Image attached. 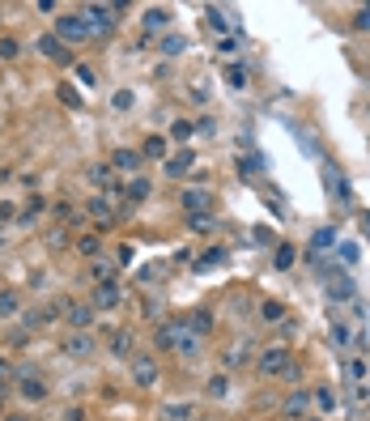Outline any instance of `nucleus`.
<instances>
[{
	"label": "nucleus",
	"instance_id": "f257e3e1",
	"mask_svg": "<svg viewBox=\"0 0 370 421\" xmlns=\"http://www.w3.org/2000/svg\"><path fill=\"white\" fill-rule=\"evenodd\" d=\"M52 34H56V39H60L64 47H68V43H85V39H90L85 13H81V9H72V13H60V17H56V30H52Z\"/></svg>",
	"mask_w": 370,
	"mask_h": 421
},
{
	"label": "nucleus",
	"instance_id": "f03ea898",
	"mask_svg": "<svg viewBox=\"0 0 370 421\" xmlns=\"http://www.w3.org/2000/svg\"><path fill=\"white\" fill-rule=\"evenodd\" d=\"M256 366H260V375H264V379L294 375V358H289V349H285V345H273V349H264Z\"/></svg>",
	"mask_w": 370,
	"mask_h": 421
},
{
	"label": "nucleus",
	"instance_id": "7ed1b4c3",
	"mask_svg": "<svg viewBox=\"0 0 370 421\" xmlns=\"http://www.w3.org/2000/svg\"><path fill=\"white\" fill-rule=\"evenodd\" d=\"M205 349V336H196L183 319H175V340H170V353H179V358H201Z\"/></svg>",
	"mask_w": 370,
	"mask_h": 421
},
{
	"label": "nucleus",
	"instance_id": "20e7f679",
	"mask_svg": "<svg viewBox=\"0 0 370 421\" xmlns=\"http://www.w3.org/2000/svg\"><path fill=\"white\" fill-rule=\"evenodd\" d=\"M81 13H85L90 39H94V34H111V30H115V17H111V13H115V5H85Z\"/></svg>",
	"mask_w": 370,
	"mask_h": 421
},
{
	"label": "nucleus",
	"instance_id": "39448f33",
	"mask_svg": "<svg viewBox=\"0 0 370 421\" xmlns=\"http://www.w3.org/2000/svg\"><path fill=\"white\" fill-rule=\"evenodd\" d=\"M94 319H98V311H94L90 302H64V324H68L72 332H90Z\"/></svg>",
	"mask_w": 370,
	"mask_h": 421
},
{
	"label": "nucleus",
	"instance_id": "423d86ee",
	"mask_svg": "<svg viewBox=\"0 0 370 421\" xmlns=\"http://www.w3.org/2000/svg\"><path fill=\"white\" fill-rule=\"evenodd\" d=\"M119 302H123V289H119L115 281H98L94 294H90V307H94V311H115Z\"/></svg>",
	"mask_w": 370,
	"mask_h": 421
},
{
	"label": "nucleus",
	"instance_id": "0eeeda50",
	"mask_svg": "<svg viewBox=\"0 0 370 421\" xmlns=\"http://www.w3.org/2000/svg\"><path fill=\"white\" fill-rule=\"evenodd\" d=\"M94 353H98V340H94L90 332H68V336H64V358L85 362V358H94Z\"/></svg>",
	"mask_w": 370,
	"mask_h": 421
},
{
	"label": "nucleus",
	"instance_id": "6e6552de",
	"mask_svg": "<svg viewBox=\"0 0 370 421\" xmlns=\"http://www.w3.org/2000/svg\"><path fill=\"white\" fill-rule=\"evenodd\" d=\"M132 383H136V387H154V383H158V358L132 353Z\"/></svg>",
	"mask_w": 370,
	"mask_h": 421
},
{
	"label": "nucleus",
	"instance_id": "1a4fd4ad",
	"mask_svg": "<svg viewBox=\"0 0 370 421\" xmlns=\"http://www.w3.org/2000/svg\"><path fill=\"white\" fill-rule=\"evenodd\" d=\"M17 396L26 404H43L47 400V383L39 379V375H17Z\"/></svg>",
	"mask_w": 370,
	"mask_h": 421
},
{
	"label": "nucleus",
	"instance_id": "9d476101",
	"mask_svg": "<svg viewBox=\"0 0 370 421\" xmlns=\"http://www.w3.org/2000/svg\"><path fill=\"white\" fill-rule=\"evenodd\" d=\"M85 213H90V221L98 230H107V226H115V205L107 201V196H94V201L85 205Z\"/></svg>",
	"mask_w": 370,
	"mask_h": 421
},
{
	"label": "nucleus",
	"instance_id": "9b49d317",
	"mask_svg": "<svg viewBox=\"0 0 370 421\" xmlns=\"http://www.w3.org/2000/svg\"><path fill=\"white\" fill-rule=\"evenodd\" d=\"M324 277H328V298L332 302H353V281L349 277H340L336 268H324Z\"/></svg>",
	"mask_w": 370,
	"mask_h": 421
},
{
	"label": "nucleus",
	"instance_id": "f8f14e48",
	"mask_svg": "<svg viewBox=\"0 0 370 421\" xmlns=\"http://www.w3.org/2000/svg\"><path fill=\"white\" fill-rule=\"evenodd\" d=\"M209 205H213V192L209 187H187L183 192V209L187 213H209Z\"/></svg>",
	"mask_w": 370,
	"mask_h": 421
},
{
	"label": "nucleus",
	"instance_id": "ddd939ff",
	"mask_svg": "<svg viewBox=\"0 0 370 421\" xmlns=\"http://www.w3.org/2000/svg\"><path fill=\"white\" fill-rule=\"evenodd\" d=\"M307 409H311V391H289V396H285V417H289V421H302Z\"/></svg>",
	"mask_w": 370,
	"mask_h": 421
},
{
	"label": "nucleus",
	"instance_id": "4468645a",
	"mask_svg": "<svg viewBox=\"0 0 370 421\" xmlns=\"http://www.w3.org/2000/svg\"><path fill=\"white\" fill-rule=\"evenodd\" d=\"M34 47H39V52H43L47 60H68V47H64L56 34H39V43H34Z\"/></svg>",
	"mask_w": 370,
	"mask_h": 421
},
{
	"label": "nucleus",
	"instance_id": "2eb2a0df",
	"mask_svg": "<svg viewBox=\"0 0 370 421\" xmlns=\"http://www.w3.org/2000/svg\"><path fill=\"white\" fill-rule=\"evenodd\" d=\"M21 315V294L17 289H0V319Z\"/></svg>",
	"mask_w": 370,
	"mask_h": 421
},
{
	"label": "nucleus",
	"instance_id": "dca6fc26",
	"mask_svg": "<svg viewBox=\"0 0 370 421\" xmlns=\"http://www.w3.org/2000/svg\"><path fill=\"white\" fill-rule=\"evenodd\" d=\"M141 158H145V154H136V150H115V154H111V170H136Z\"/></svg>",
	"mask_w": 370,
	"mask_h": 421
},
{
	"label": "nucleus",
	"instance_id": "f3484780",
	"mask_svg": "<svg viewBox=\"0 0 370 421\" xmlns=\"http://www.w3.org/2000/svg\"><path fill=\"white\" fill-rule=\"evenodd\" d=\"M192 166H196V154L183 150V154H175V158H166V175H187Z\"/></svg>",
	"mask_w": 370,
	"mask_h": 421
},
{
	"label": "nucleus",
	"instance_id": "a211bd4d",
	"mask_svg": "<svg viewBox=\"0 0 370 421\" xmlns=\"http://www.w3.org/2000/svg\"><path fill=\"white\" fill-rule=\"evenodd\" d=\"M111 175H115V170H111V166H98V162L85 170V179H90L94 187H103V192H115V187H111Z\"/></svg>",
	"mask_w": 370,
	"mask_h": 421
},
{
	"label": "nucleus",
	"instance_id": "6ab92c4d",
	"mask_svg": "<svg viewBox=\"0 0 370 421\" xmlns=\"http://www.w3.org/2000/svg\"><path fill=\"white\" fill-rule=\"evenodd\" d=\"M150 179H145V175H132L128 183H123V196H128V201H145V196H150Z\"/></svg>",
	"mask_w": 370,
	"mask_h": 421
},
{
	"label": "nucleus",
	"instance_id": "aec40b11",
	"mask_svg": "<svg viewBox=\"0 0 370 421\" xmlns=\"http://www.w3.org/2000/svg\"><path fill=\"white\" fill-rule=\"evenodd\" d=\"M324 179H328V192L336 196V201H349V183H345V175H336V170L328 166V170H324Z\"/></svg>",
	"mask_w": 370,
	"mask_h": 421
},
{
	"label": "nucleus",
	"instance_id": "412c9836",
	"mask_svg": "<svg viewBox=\"0 0 370 421\" xmlns=\"http://www.w3.org/2000/svg\"><path fill=\"white\" fill-rule=\"evenodd\" d=\"M145 26H150V30H166V26H170V9L154 5L150 13H145Z\"/></svg>",
	"mask_w": 370,
	"mask_h": 421
},
{
	"label": "nucleus",
	"instance_id": "4be33fe9",
	"mask_svg": "<svg viewBox=\"0 0 370 421\" xmlns=\"http://www.w3.org/2000/svg\"><path fill=\"white\" fill-rule=\"evenodd\" d=\"M183 324L196 332V336H209V328H213V319H209V311H196V315H187Z\"/></svg>",
	"mask_w": 370,
	"mask_h": 421
},
{
	"label": "nucleus",
	"instance_id": "5701e85b",
	"mask_svg": "<svg viewBox=\"0 0 370 421\" xmlns=\"http://www.w3.org/2000/svg\"><path fill=\"white\" fill-rule=\"evenodd\" d=\"M213 226H217V221H213L209 213H187V230H192V234H209Z\"/></svg>",
	"mask_w": 370,
	"mask_h": 421
},
{
	"label": "nucleus",
	"instance_id": "b1692460",
	"mask_svg": "<svg viewBox=\"0 0 370 421\" xmlns=\"http://www.w3.org/2000/svg\"><path fill=\"white\" fill-rule=\"evenodd\" d=\"M111 353L115 358H132V332H115L111 336Z\"/></svg>",
	"mask_w": 370,
	"mask_h": 421
},
{
	"label": "nucleus",
	"instance_id": "393cba45",
	"mask_svg": "<svg viewBox=\"0 0 370 421\" xmlns=\"http://www.w3.org/2000/svg\"><path fill=\"white\" fill-rule=\"evenodd\" d=\"M205 17H209V26H213V30H217L221 39H226V30H230V21H226V13H221L217 5H209V9H205Z\"/></svg>",
	"mask_w": 370,
	"mask_h": 421
},
{
	"label": "nucleus",
	"instance_id": "a878e982",
	"mask_svg": "<svg viewBox=\"0 0 370 421\" xmlns=\"http://www.w3.org/2000/svg\"><path fill=\"white\" fill-rule=\"evenodd\" d=\"M311 404H319L324 413H332V409H336V396H332V387H315V391H311Z\"/></svg>",
	"mask_w": 370,
	"mask_h": 421
},
{
	"label": "nucleus",
	"instance_id": "bb28decb",
	"mask_svg": "<svg viewBox=\"0 0 370 421\" xmlns=\"http://www.w3.org/2000/svg\"><path fill=\"white\" fill-rule=\"evenodd\" d=\"M205 391H209V396H213V400H226V396H230V379H226V375H213V379H209V387H205Z\"/></svg>",
	"mask_w": 370,
	"mask_h": 421
},
{
	"label": "nucleus",
	"instance_id": "cd10ccee",
	"mask_svg": "<svg viewBox=\"0 0 370 421\" xmlns=\"http://www.w3.org/2000/svg\"><path fill=\"white\" fill-rule=\"evenodd\" d=\"M294 260H298V251H294L289 243H281V247H277V256H273V264L285 272V268H294Z\"/></svg>",
	"mask_w": 370,
	"mask_h": 421
},
{
	"label": "nucleus",
	"instance_id": "c85d7f7f",
	"mask_svg": "<svg viewBox=\"0 0 370 421\" xmlns=\"http://www.w3.org/2000/svg\"><path fill=\"white\" fill-rule=\"evenodd\" d=\"M111 107H115V111H132V107H136V94H132V90H115V94H111Z\"/></svg>",
	"mask_w": 370,
	"mask_h": 421
},
{
	"label": "nucleus",
	"instance_id": "c756f323",
	"mask_svg": "<svg viewBox=\"0 0 370 421\" xmlns=\"http://www.w3.org/2000/svg\"><path fill=\"white\" fill-rule=\"evenodd\" d=\"M221 260H226V251H217V247H213V251H205L201 260H196V272H205V268H217Z\"/></svg>",
	"mask_w": 370,
	"mask_h": 421
},
{
	"label": "nucleus",
	"instance_id": "7c9ffc66",
	"mask_svg": "<svg viewBox=\"0 0 370 421\" xmlns=\"http://www.w3.org/2000/svg\"><path fill=\"white\" fill-rule=\"evenodd\" d=\"M183 47H187V43H183V34H166V39H162V56H179Z\"/></svg>",
	"mask_w": 370,
	"mask_h": 421
},
{
	"label": "nucleus",
	"instance_id": "2f4dec72",
	"mask_svg": "<svg viewBox=\"0 0 370 421\" xmlns=\"http://www.w3.org/2000/svg\"><path fill=\"white\" fill-rule=\"evenodd\" d=\"M192 417H196L192 404H170V409H166V421H192Z\"/></svg>",
	"mask_w": 370,
	"mask_h": 421
},
{
	"label": "nucleus",
	"instance_id": "473e14b6",
	"mask_svg": "<svg viewBox=\"0 0 370 421\" xmlns=\"http://www.w3.org/2000/svg\"><path fill=\"white\" fill-rule=\"evenodd\" d=\"M39 213H43V201H39V196H34V201H30L26 209H21L17 217H21V226H34V217H39Z\"/></svg>",
	"mask_w": 370,
	"mask_h": 421
},
{
	"label": "nucleus",
	"instance_id": "72a5a7b5",
	"mask_svg": "<svg viewBox=\"0 0 370 421\" xmlns=\"http://www.w3.org/2000/svg\"><path fill=\"white\" fill-rule=\"evenodd\" d=\"M332 340H336V345H349V340H353V328L345 324V319H336V324H332Z\"/></svg>",
	"mask_w": 370,
	"mask_h": 421
},
{
	"label": "nucleus",
	"instance_id": "f704fd0d",
	"mask_svg": "<svg viewBox=\"0 0 370 421\" xmlns=\"http://www.w3.org/2000/svg\"><path fill=\"white\" fill-rule=\"evenodd\" d=\"M226 81H230L234 90H243V85H247V68H243V64H230V68H226Z\"/></svg>",
	"mask_w": 370,
	"mask_h": 421
},
{
	"label": "nucleus",
	"instance_id": "c9c22d12",
	"mask_svg": "<svg viewBox=\"0 0 370 421\" xmlns=\"http://www.w3.org/2000/svg\"><path fill=\"white\" fill-rule=\"evenodd\" d=\"M145 158H166V141L150 136V141H145Z\"/></svg>",
	"mask_w": 370,
	"mask_h": 421
},
{
	"label": "nucleus",
	"instance_id": "e433bc0d",
	"mask_svg": "<svg viewBox=\"0 0 370 421\" xmlns=\"http://www.w3.org/2000/svg\"><path fill=\"white\" fill-rule=\"evenodd\" d=\"M260 315L268 319V324H277V319H285V307H281V302H264V307H260Z\"/></svg>",
	"mask_w": 370,
	"mask_h": 421
},
{
	"label": "nucleus",
	"instance_id": "4c0bfd02",
	"mask_svg": "<svg viewBox=\"0 0 370 421\" xmlns=\"http://www.w3.org/2000/svg\"><path fill=\"white\" fill-rule=\"evenodd\" d=\"M353 30H362V34H370V5H362V9L353 13Z\"/></svg>",
	"mask_w": 370,
	"mask_h": 421
},
{
	"label": "nucleus",
	"instance_id": "58836bf2",
	"mask_svg": "<svg viewBox=\"0 0 370 421\" xmlns=\"http://www.w3.org/2000/svg\"><path fill=\"white\" fill-rule=\"evenodd\" d=\"M170 340H175V319L158 328V349H170Z\"/></svg>",
	"mask_w": 370,
	"mask_h": 421
},
{
	"label": "nucleus",
	"instance_id": "ea45409f",
	"mask_svg": "<svg viewBox=\"0 0 370 421\" xmlns=\"http://www.w3.org/2000/svg\"><path fill=\"white\" fill-rule=\"evenodd\" d=\"M17 52H21L17 39H0V60H17Z\"/></svg>",
	"mask_w": 370,
	"mask_h": 421
},
{
	"label": "nucleus",
	"instance_id": "a19ab883",
	"mask_svg": "<svg viewBox=\"0 0 370 421\" xmlns=\"http://www.w3.org/2000/svg\"><path fill=\"white\" fill-rule=\"evenodd\" d=\"M336 256H340L345 264H358V247H353V243H340V247H336Z\"/></svg>",
	"mask_w": 370,
	"mask_h": 421
},
{
	"label": "nucleus",
	"instance_id": "79ce46f5",
	"mask_svg": "<svg viewBox=\"0 0 370 421\" xmlns=\"http://www.w3.org/2000/svg\"><path fill=\"white\" fill-rule=\"evenodd\" d=\"M111 277H115V268L103 264V260H94V281H111Z\"/></svg>",
	"mask_w": 370,
	"mask_h": 421
},
{
	"label": "nucleus",
	"instance_id": "37998d69",
	"mask_svg": "<svg viewBox=\"0 0 370 421\" xmlns=\"http://www.w3.org/2000/svg\"><path fill=\"white\" fill-rule=\"evenodd\" d=\"M77 251H81V256H98V238H90V234L77 238Z\"/></svg>",
	"mask_w": 370,
	"mask_h": 421
},
{
	"label": "nucleus",
	"instance_id": "c03bdc74",
	"mask_svg": "<svg viewBox=\"0 0 370 421\" xmlns=\"http://www.w3.org/2000/svg\"><path fill=\"white\" fill-rule=\"evenodd\" d=\"M43 311H26V315H21V324H26V328H43Z\"/></svg>",
	"mask_w": 370,
	"mask_h": 421
},
{
	"label": "nucleus",
	"instance_id": "a18cd8bd",
	"mask_svg": "<svg viewBox=\"0 0 370 421\" xmlns=\"http://www.w3.org/2000/svg\"><path fill=\"white\" fill-rule=\"evenodd\" d=\"M247 362V349H230L226 353V370H234V366H243Z\"/></svg>",
	"mask_w": 370,
	"mask_h": 421
},
{
	"label": "nucleus",
	"instance_id": "49530a36",
	"mask_svg": "<svg viewBox=\"0 0 370 421\" xmlns=\"http://www.w3.org/2000/svg\"><path fill=\"white\" fill-rule=\"evenodd\" d=\"M196 128H192V123H175V128H170V136H175V141H187Z\"/></svg>",
	"mask_w": 370,
	"mask_h": 421
},
{
	"label": "nucleus",
	"instance_id": "de8ad7c7",
	"mask_svg": "<svg viewBox=\"0 0 370 421\" xmlns=\"http://www.w3.org/2000/svg\"><path fill=\"white\" fill-rule=\"evenodd\" d=\"M332 238H336L332 230H319V234H315V247H332Z\"/></svg>",
	"mask_w": 370,
	"mask_h": 421
},
{
	"label": "nucleus",
	"instance_id": "09e8293b",
	"mask_svg": "<svg viewBox=\"0 0 370 421\" xmlns=\"http://www.w3.org/2000/svg\"><path fill=\"white\" fill-rule=\"evenodd\" d=\"M221 52L234 56V52H238V39H230V34H226V39H221Z\"/></svg>",
	"mask_w": 370,
	"mask_h": 421
},
{
	"label": "nucleus",
	"instance_id": "8fccbe9b",
	"mask_svg": "<svg viewBox=\"0 0 370 421\" xmlns=\"http://www.w3.org/2000/svg\"><path fill=\"white\" fill-rule=\"evenodd\" d=\"M362 370H366L362 362H345V375H349V379H358V375H362Z\"/></svg>",
	"mask_w": 370,
	"mask_h": 421
},
{
	"label": "nucleus",
	"instance_id": "3c124183",
	"mask_svg": "<svg viewBox=\"0 0 370 421\" xmlns=\"http://www.w3.org/2000/svg\"><path fill=\"white\" fill-rule=\"evenodd\" d=\"M5 396H9V379H0V409H5Z\"/></svg>",
	"mask_w": 370,
	"mask_h": 421
},
{
	"label": "nucleus",
	"instance_id": "603ef678",
	"mask_svg": "<svg viewBox=\"0 0 370 421\" xmlns=\"http://www.w3.org/2000/svg\"><path fill=\"white\" fill-rule=\"evenodd\" d=\"M0 379H9V362L5 358H0Z\"/></svg>",
	"mask_w": 370,
	"mask_h": 421
},
{
	"label": "nucleus",
	"instance_id": "864d4df0",
	"mask_svg": "<svg viewBox=\"0 0 370 421\" xmlns=\"http://www.w3.org/2000/svg\"><path fill=\"white\" fill-rule=\"evenodd\" d=\"M302 421H319V417H302Z\"/></svg>",
	"mask_w": 370,
	"mask_h": 421
}]
</instances>
